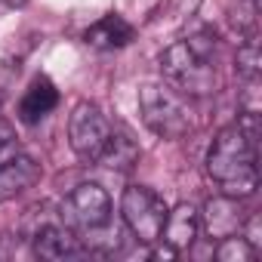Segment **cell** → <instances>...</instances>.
<instances>
[{
    "label": "cell",
    "mask_w": 262,
    "mask_h": 262,
    "mask_svg": "<svg viewBox=\"0 0 262 262\" xmlns=\"http://www.w3.org/2000/svg\"><path fill=\"white\" fill-rule=\"evenodd\" d=\"M111 129H114V123L105 117V111L96 102H77L71 117H68L71 151L80 161L99 164V158H102V151H105V145L111 139Z\"/></svg>",
    "instance_id": "obj_5"
},
{
    "label": "cell",
    "mask_w": 262,
    "mask_h": 262,
    "mask_svg": "<svg viewBox=\"0 0 262 262\" xmlns=\"http://www.w3.org/2000/svg\"><path fill=\"white\" fill-rule=\"evenodd\" d=\"M139 114L161 139H182L191 129V108L170 83H145L139 90Z\"/></svg>",
    "instance_id": "obj_3"
},
{
    "label": "cell",
    "mask_w": 262,
    "mask_h": 262,
    "mask_svg": "<svg viewBox=\"0 0 262 262\" xmlns=\"http://www.w3.org/2000/svg\"><path fill=\"white\" fill-rule=\"evenodd\" d=\"M164 80L191 99H204L216 93V34L210 28L176 40L161 56Z\"/></svg>",
    "instance_id": "obj_2"
},
{
    "label": "cell",
    "mask_w": 262,
    "mask_h": 262,
    "mask_svg": "<svg viewBox=\"0 0 262 262\" xmlns=\"http://www.w3.org/2000/svg\"><path fill=\"white\" fill-rule=\"evenodd\" d=\"M62 222L71 231H99L111 222V198L102 185L83 182L62 204Z\"/></svg>",
    "instance_id": "obj_6"
},
{
    "label": "cell",
    "mask_w": 262,
    "mask_h": 262,
    "mask_svg": "<svg viewBox=\"0 0 262 262\" xmlns=\"http://www.w3.org/2000/svg\"><path fill=\"white\" fill-rule=\"evenodd\" d=\"M201 231V216H198V207L194 204H179L173 210H167V219H164V228H161V241L170 247V253H182L194 244Z\"/></svg>",
    "instance_id": "obj_9"
},
{
    "label": "cell",
    "mask_w": 262,
    "mask_h": 262,
    "mask_svg": "<svg viewBox=\"0 0 262 262\" xmlns=\"http://www.w3.org/2000/svg\"><path fill=\"white\" fill-rule=\"evenodd\" d=\"M213 256H216L219 262H253L259 253L247 244V237H244V234H231V237L216 241Z\"/></svg>",
    "instance_id": "obj_14"
},
{
    "label": "cell",
    "mask_w": 262,
    "mask_h": 262,
    "mask_svg": "<svg viewBox=\"0 0 262 262\" xmlns=\"http://www.w3.org/2000/svg\"><path fill=\"white\" fill-rule=\"evenodd\" d=\"M22 148H19V139H16V129L7 123V120H0V167H4L10 158H16Z\"/></svg>",
    "instance_id": "obj_16"
},
{
    "label": "cell",
    "mask_w": 262,
    "mask_h": 262,
    "mask_svg": "<svg viewBox=\"0 0 262 262\" xmlns=\"http://www.w3.org/2000/svg\"><path fill=\"white\" fill-rule=\"evenodd\" d=\"M133 37H136L133 25H129L123 16H117V13L99 19V22L90 25L86 34H83L86 47H93V50H120V47H126Z\"/></svg>",
    "instance_id": "obj_11"
},
{
    "label": "cell",
    "mask_w": 262,
    "mask_h": 262,
    "mask_svg": "<svg viewBox=\"0 0 262 262\" xmlns=\"http://www.w3.org/2000/svg\"><path fill=\"white\" fill-rule=\"evenodd\" d=\"M207 176L228 198H250L259 188V133L244 129L237 120L222 126L210 151Z\"/></svg>",
    "instance_id": "obj_1"
},
{
    "label": "cell",
    "mask_w": 262,
    "mask_h": 262,
    "mask_svg": "<svg viewBox=\"0 0 262 262\" xmlns=\"http://www.w3.org/2000/svg\"><path fill=\"white\" fill-rule=\"evenodd\" d=\"M56 105H59V90L53 86V80H50V77H34L31 86L25 90L22 102H19V117H22L25 123H37V120H43Z\"/></svg>",
    "instance_id": "obj_12"
},
{
    "label": "cell",
    "mask_w": 262,
    "mask_h": 262,
    "mask_svg": "<svg viewBox=\"0 0 262 262\" xmlns=\"http://www.w3.org/2000/svg\"><path fill=\"white\" fill-rule=\"evenodd\" d=\"M259 68H262V59H259V43L253 34V37H244V43L237 47V74L244 83H253L259 80Z\"/></svg>",
    "instance_id": "obj_15"
},
{
    "label": "cell",
    "mask_w": 262,
    "mask_h": 262,
    "mask_svg": "<svg viewBox=\"0 0 262 262\" xmlns=\"http://www.w3.org/2000/svg\"><path fill=\"white\" fill-rule=\"evenodd\" d=\"M201 216V228L207 231L210 241H222V237H231V234H241L244 228V210L237 204V198H228V194H219V198H210L204 204V213Z\"/></svg>",
    "instance_id": "obj_8"
},
{
    "label": "cell",
    "mask_w": 262,
    "mask_h": 262,
    "mask_svg": "<svg viewBox=\"0 0 262 262\" xmlns=\"http://www.w3.org/2000/svg\"><path fill=\"white\" fill-rule=\"evenodd\" d=\"M22 4H28V0H0V7H22Z\"/></svg>",
    "instance_id": "obj_17"
},
{
    "label": "cell",
    "mask_w": 262,
    "mask_h": 262,
    "mask_svg": "<svg viewBox=\"0 0 262 262\" xmlns=\"http://www.w3.org/2000/svg\"><path fill=\"white\" fill-rule=\"evenodd\" d=\"M31 250L37 259H47V262H65V259H74L83 253L80 247V237L65 225V222H43L40 228H34L31 234Z\"/></svg>",
    "instance_id": "obj_7"
},
{
    "label": "cell",
    "mask_w": 262,
    "mask_h": 262,
    "mask_svg": "<svg viewBox=\"0 0 262 262\" xmlns=\"http://www.w3.org/2000/svg\"><path fill=\"white\" fill-rule=\"evenodd\" d=\"M37 179H40V164H37L31 155L19 151L16 158H10L4 167H0V201L19 198V194L28 191Z\"/></svg>",
    "instance_id": "obj_10"
},
{
    "label": "cell",
    "mask_w": 262,
    "mask_h": 262,
    "mask_svg": "<svg viewBox=\"0 0 262 262\" xmlns=\"http://www.w3.org/2000/svg\"><path fill=\"white\" fill-rule=\"evenodd\" d=\"M136 161H139V145L133 142V136H129L126 129L114 126L99 164L108 167V170H129V167H136Z\"/></svg>",
    "instance_id": "obj_13"
},
{
    "label": "cell",
    "mask_w": 262,
    "mask_h": 262,
    "mask_svg": "<svg viewBox=\"0 0 262 262\" xmlns=\"http://www.w3.org/2000/svg\"><path fill=\"white\" fill-rule=\"evenodd\" d=\"M120 216L139 244H158L167 219V204L148 185H129L123 188V198H120Z\"/></svg>",
    "instance_id": "obj_4"
}]
</instances>
